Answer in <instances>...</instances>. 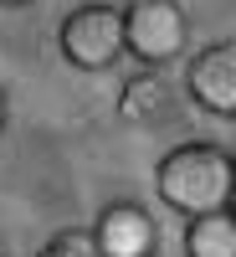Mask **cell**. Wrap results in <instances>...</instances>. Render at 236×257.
<instances>
[{
    "mask_svg": "<svg viewBox=\"0 0 236 257\" xmlns=\"http://www.w3.org/2000/svg\"><path fill=\"white\" fill-rule=\"evenodd\" d=\"M154 190L169 211L180 216H210V211H231V190H236V160L221 144H175L169 155L154 165Z\"/></svg>",
    "mask_w": 236,
    "mask_h": 257,
    "instance_id": "cell-1",
    "label": "cell"
},
{
    "mask_svg": "<svg viewBox=\"0 0 236 257\" xmlns=\"http://www.w3.org/2000/svg\"><path fill=\"white\" fill-rule=\"evenodd\" d=\"M123 52L164 72V62L190 52V16L180 0H128L123 6Z\"/></svg>",
    "mask_w": 236,
    "mask_h": 257,
    "instance_id": "cell-2",
    "label": "cell"
},
{
    "mask_svg": "<svg viewBox=\"0 0 236 257\" xmlns=\"http://www.w3.org/2000/svg\"><path fill=\"white\" fill-rule=\"evenodd\" d=\"M57 47L77 72H108L123 57V6H103V0L72 6L57 26Z\"/></svg>",
    "mask_w": 236,
    "mask_h": 257,
    "instance_id": "cell-3",
    "label": "cell"
},
{
    "mask_svg": "<svg viewBox=\"0 0 236 257\" xmlns=\"http://www.w3.org/2000/svg\"><path fill=\"white\" fill-rule=\"evenodd\" d=\"M185 93L210 118H236V41H205L185 57Z\"/></svg>",
    "mask_w": 236,
    "mask_h": 257,
    "instance_id": "cell-4",
    "label": "cell"
},
{
    "mask_svg": "<svg viewBox=\"0 0 236 257\" xmlns=\"http://www.w3.org/2000/svg\"><path fill=\"white\" fill-rule=\"evenodd\" d=\"M98 257H154L159 252V226L139 201H108L88 231Z\"/></svg>",
    "mask_w": 236,
    "mask_h": 257,
    "instance_id": "cell-5",
    "label": "cell"
},
{
    "mask_svg": "<svg viewBox=\"0 0 236 257\" xmlns=\"http://www.w3.org/2000/svg\"><path fill=\"white\" fill-rule=\"evenodd\" d=\"M169 113H175V82H169L164 72L154 67H139V72H128L123 77V88H118V118L123 123H164Z\"/></svg>",
    "mask_w": 236,
    "mask_h": 257,
    "instance_id": "cell-6",
    "label": "cell"
},
{
    "mask_svg": "<svg viewBox=\"0 0 236 257\" xmlns=\"http://www.w3.org/2000/svg\"><path fill=\"white\" fill-rule=\"evenodd\" d=\"M185 257H236V216H231V211L190 216V226H185Z\"/></svg>",
    "mask_w": 236,
    "mask_h": 257,
    "instance_id": "cell-7",
    "label": "cell"
},
{
    "mask_svg": "<svg viewBox=\"0 0 236 257\" xmlns=\"http://www.w3.org/2000/svg\"><path fill=\"white\" fill-rule=\"evenodd\" d=\"M36 257H98V252L88 242V231H62V237H52Z\"/></svg>",
    "mask_w": 236,
    "mask_h": 257,
    "instance_id": "cell-8",
    "label": "cell"
},
{
    "mask_svg": "<svg viewBox=\"0 0 236 257\" xmlns=\"http://www.w3.org/2000/svg\"><path fill=\"white\" fill-rule=\"evenodd\" d=\"M6 118H11V93H6V82H0V134H6Z\"/></svg>",
    "mask_w": 236,
    "mask_h": 257,
    "instance_id": "cell-9",
    "label": "cell"
},
{
    "mask_svg": "<svg viewBox=\"0 0 236 257\" xmlns=\"http://www.w3.org/2000/svg\"><path fill=\"white\" fill-rule=\"evenodd\" d=\"M0 6H31V0H0Z\"/></svg>",
    "mask_w": 236,
    "mask_h": 257,
    "instance_id": "cell-10",
    "label": "cell"
}]
</instances>
